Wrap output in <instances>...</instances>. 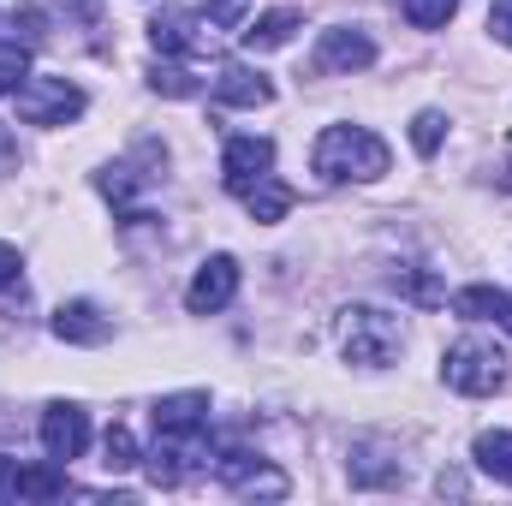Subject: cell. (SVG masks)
<instances>
[{
	"instance_id": "1",
	"label": "cell",
	"mask_w": 512,
	"mask_h": 506,
	"mask_svg": "<svg viewBox=\"0 0 512 506\" xmlns=\"http://www.w3.org/2000/svg\"><path fill=\"white\" fill-rule=\"evenodd\" d=\"M310 167H316L328 185H346V179L370 185V179L387 173V143L364 126H328L316 137V149H310Z\"/></svg>"
},
{
	"instance_id": "2",
	"label": "cell",
	"mask_w": 512,
	"mask_h": 506,
	"mask_svg": "<svg viewBox=\"0 0 512 506\" xmlns=\"http://www.w3.org/2000/svg\"><path fill=\"white\" fill-rule=\"evenodd\" d=\"M399 346H405L399 316H387V310H376V304H352V310L340 316V352H346V364L387 370V364L399 358Z\"/></svg>"
},
{
	"instance_id": "3",
	"label": "cell",
	"mask_w": 512,
	"mask_h": 506,
	"mask_svg": "<svg viewBox=\"0 0 512 506\" xmlns=\"http://www.w3.org/2000/svg\"><path fill=\"white\" fill-rule=\"evenodd\" d=\"M441 376H447V387H453V393L489 399V393H501V387H507V352H501L495 340L465 334V340H453V346H447Z\"/></svg>"
},
{
	"instance_id": "4",
	"label": "cell",
	"mask_w": 512,
	"mask_h": 506,
	"mask_svg": "<svg viewBox=\"0 0 512 506\" xmlns=\"http://www.w3.org/2000/svg\"><path fill=\"white\" fill-rule=\"evenodd\" d=\"M203 465H215V459H209V429H179V435L155 429V453H149L155 489H179V483H185L191 471H203Z\"/></svg>"
},
{
	"instance_id": "5",
	"label": "cell",
	"mask_w": 512,
	"mask_h": 506,
	"mask_svg": "<svg viewBox=\"0 0 512 506\" xmlns=\"http://www.w3.org/2000/svg\"><path fill=\"white\" fill-rule=\"evenodd\" d=\"M12 96H18V120L24 126H66V120L84 114V90L66 84V78H24Z\"/></svg>"
},
{
	"instance_id": "6",
	"label": "cell",
	"mask_w": 512,
	"mask_h": 506,
	"mask_svg": "<svg viewBox=\"0 0 512 506\" xmlns=\"http://www.w3.org/2000/svg\"><path fill=\"white\" fill-rule=\"evenodd\" d=\"M149 42H155V54H173V60H209L215 54L209 24H197L191 12H155L149 18Z\"/></svg>"
},
{
	"instance_id": "7",
	"label": "cell",
	"mask_w": 512,
	"mask_h": 506,
	"mask_svg": "<svg viewBox=\"0 0 512 506\" xmlns=\"http://www.w3.org/2000/svg\"><path fill=\"white\" fill-rule=\"evenodd\" d=\"M233 292H239V262H233V256H209V262L191 274V286H185V310H191V316H215V310L233 304Z\"/></svg>"
},
{
	"instance_id": "8",
	"label": "cell",
	"mask_w": 512,
	"mask_h": 506,
	"mask_svg": "<svg viewBox=\"0 0 512 506\" xmlns=\"http://www.w3.org/2000/svg\"><path fill=\"white\" fill-rule=\"evenodd\" d=\"M268 173H274V143H268V137H227V149H221V179H227L233 197H245L256 179H268Z\"/></svg>"
},
{
	"instance_id": "9",
	"label": "cell",
	"mask_w": 512,
	"mask_h": 506,
	"mask_svg": "<svg viewBox=\"0 0 512 506\" xmlns=\"http://www.w3.org/2000/svg\"><path fill=\"white\" fill-rule=\"evenodd\" d=\"M84 447H90V417L78 405H48L42 411V453L54 465H72V459H84Z\"/></svg>"
},
{
	"instance_id": "10",
	"label": "cell",
	"mask_w": 512,
	"mask_h": 506,
	"mask_svg": "<svg viewBox=\"0 0 512 506\" xmlns=\"http://www.w3.org/2000/svg\"><path fill=\"white\" fill-rule=\"evenodd\" d=\"M215 471H221V483L233 489V495H245V501H280L292 483H286V471H274V465H262L251 453H227V459H215Z\"/></svg>"
},
{
	"instance_id": "11",
	"label": "cell",
	"mask_w": 512,
	"mask_h": 506,
	"mask_svg": "<svg viewBox=\"0 0 512 506\" xmlns=\"http://www.w3.org/2000/svg\"><path fill=\"white\" fill-rule=\"evenodd\" d=\"M364 66H376V42L364 30H322L316 72H364Z\"/></svg>"
},
{
	"instance_id": "12",
	"label": "cell",
	"mask_w": 512,
	"mask_h": 506,
	"mask_svg": "<svg viewBox=\"0 0 512 506\" xmlns=\"http://www.w3.org/2000/svg\"><path fill=\"white\" fill-rule=\"evenodd\" d=\"M54 334H60L66 346H108V340H114V322H108L96 304L72 298V304H60V310H54Z\"/></svg>"
},
{
	"instance_id": "13",
	"label": "cell",
	"mask_w": 512,
	"mask_h": 506,
	"mask_svg": "<svg viewBox=\"0 0 512 506\" xmlns=\"http://www.w3.org/2000/svg\"><path fill=\"white\" fill-rule=\"evenodd\" d=\"M215 102L221 108H268L274 102V84L251 72V66H221L215 72Z\"/></svg>"
},
{
	"instance_id": "14",
	"label": "cell",
	"mask_w": 512,
	"mask_h": 506,
	"mask_svg": "<svg viewBox=\"0 0 512 506\" xmlns=\"http://www.w3.org/2000/svg\"><path fill=\"white\" fill-rule=\"evenodd\" d=\"M298 30H304V18L286 12V6H274V12H262V18L245 24V54H274V48H286Z\"/></svg>"
},
{
	"instance_id": "15",
	"label": "cell",
	"mask_w": 512,
	"mask_h": 506,
	"mask_svg": "<svg viewBox=\"0 0 512 506\" xmlns=\"http://www.w3.org/2000/svg\"><path fill=\"white\" fill-rule=\"evenodd\" d=\"M155 429H167V435L209 429V393H167V399H155Z\"/></svg>"
},
{
	"instance_id": "16",
	"label": "cell",
	"mask_w": 512,
	"mask_h": 506,
	"mask_svg": "<svg viewBox=\"0 0 512 506\" xmlns=\"http://www.w3.org/2000/svg\"><path fill=\"white\" fill-rule=\"evenodd\" d=\"M453 310L471 316V322H495V328L512 334V298L495 292V286H465V292H453Z\"/></svg>"
},
{
	"instance_id": "17",
	"label": "cell",
	"mask_w": 512,
	"mask_h": 506,
	"mask_svg": "<svg viewBox=\"0 0 512 506\" xmlns=\"http://www.w3.org/2000/svg\"><path fill=\"white\" fill-rule=\"evenodd\" d=\"M72 483H66V471H54V459L48 465H18V501H60Z\"/></svg>"
},
{
	"instance_id": "18",
	"label": "cell",
	"mask_w": 512,
	"mask_h": 506,
	"mask_svg": "<svg viewBox=\"0 0 512 506\" xmlns=\"http://www.w3.org/2000/svg\"><path fill=\"white\" fill-rule=\"evenodd\" d=\"M471 453H477V465H483L495 483H512V429H483Z\"/></svg>"
},
{
	"instance_id": "19",
	"label": "cell",
	"mask_w": 512,
	"mask_h": 506,
	"mask_svg": "<svg viewBox=\"0 0 512 506\" xmlns=\"http://www.w3.org/2000/svg\"><path fill=\"white\" fill-rule=\"evenodd\" d=\"M245 209H251L256 221H280V215L292 209V191H286V185L268 173V179H256L251 191H245Z\"/></svg>"
},
{
	"instance_id": "20",
	"label": "cell",
	"mask_w": 512,
	"mask_h": 506,
	"mask_svg": "<svg viewBox=\"0 0 512 506\" xmlns=\"http://www.w3.org/2000/svg\"><path fill=\"white\" fill-rule=\"evenodd\" d=\"M149 90H161V96H179V102H185V96H197L203 84H197L179 60H155V66H149Z\"/></svg>"
},
{
	"instance_id": "21",
	"label": "cell",
	"mask_w": 512,
	"mask_h": 506,
	"mask_svg": "<svg viewBox=\"0 0 512 506\" xmlns=\"http://www.w3.org/2000/svg\"><path fill=\"white\" fill-rule=\"evenodd\" d=\"M399 6H405V24L411 30H441L459 12V0H399Z\"/></svg>"
},
{
	"instance_id": "22",
	"label": "cell",
	"mask_w": 512,
	"mask_h": 506,
	"mask_svg": "<svg viewBox=\"0 0 512 506\" xmlns=\"http://www.w3.org/2000/svg\"><path fill=\"white\" fill-rule=\"evenodd\" d=\"M393 286H399L411 304H429V310H435V304H447V292H441L423 268H399V274H393Z\"/></svg>"
},
{
	"instance_id": "23",
	"label": "cell",
	"mask_w": 512,
	"mask_h": 506,
	"mask_svg": "<svg viewBox=\"0 0 512 506\" xmlns=\"http://www.w3.org/2000/svg\"><path fill=\"white\" fill-rule=\"evenodd\" d=\"M30 78V48L24 42H0V96H12Z\"/></svg>"
},
{
	"instance_id": "24",
	"label": "cell",
	"mask_w": 512,
	"mask_h": 506,
	"mask_svg": "<svg viewBox=\"0 0 512 506\" xmlns=\"http://www.w3.org/2000/svg\"><path fill=\"white\" fill-rule=\"evenodd\" d=\"M102 453H108V459H102L108 471H131V465H137V441H131L126 423H114V429L102 435Z\"/></svg>"
},
{
	"instance_id": "25",
	"label": "cell",
	"mask_w": 512,
	"mask_h": 506,
	"mask_svg": "<svg viewBox=\"0 0 512 506\" xmlns=\"http://www.w3.org/2000/svg\"><path fill=\"white\" fill-rule=\"evenodd\" d=\"M441 137H447V120H441L435 108H423V114L411 120V143H417V155H435V149H441Z\"/></svg>"
},
{
	"instance_id": "26",
	"label": "cell",
	"mask_w": 512,
	"mask_h": 506,
	"mask_svg": "<svg viewBox=\"0 0 512 506\" xmlns=\"http://www.w3.org/2000/svg\"><path fill=\"white\" fill-rule=\"evenodd\" d=\"M203 6H209V18H215L221 30H233V24H245V6H251V0H203Z\"/></svg>"
},
{
	"instance_id": "27",
	"label": "cell",
	"mask_w": 512,
	"mask_h": 506,
	"mask_svg": "<svg viewBox=\"0 0 512 506\" xmlns=\"http://www.w3.org/2000/svg\"><path fill=\"white\" fill-rule=\"evenodd\" d=\"M489 30H495V42L512 48V0H495V6H489Z\"/></svg>"
},
{
	"instance_id": "28",
	"label": "cell",
	"mask_w": 512,
	"mask_h": 506,
	"mask_svg": "<svg viewBox=\"0 0 512 506\" xmlns=\"http://www.w3.org/2000/svg\"><path fill=\"white\" fill-rule=\"evenodd\" d=\"M0 501H18V459H0Z\"/></svg>"
},
{
	"instance_id": "29",
	"label": "cell",
	"mask_w": 512,
	"mask_h": 506,
	"mask_svg": "<svg viewBox=\"0 0 512 506\" xmlns=\"http://www.w3.org/2000/svg\"><path fill=\"white\" fill-rule=\"evenodd\" d=\"M12 280H18V251L0 245V286H12Z\"/></svg>"
}]
</instances>
